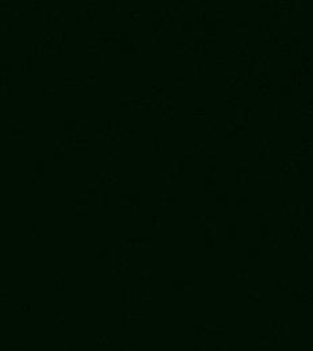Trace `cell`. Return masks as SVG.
<instances>
[{
	"label": "cell",
	"mask_w": 313,
	"mask_h": 351,
	"mask_svg": "<svg viewBox=\"0 0 313 351\" xmlns=\"http://www.w3.org/2000/svg\"><path fill=\"white\" fill-rule=\"evenodd\" d=\"M236 126H237V119H228L227 120V128H228V131H231V130H236Z\"/></svg>",
	"instance_id": "obj_22"
},
{
	"label": "cell",
	"mask_w": 313,
	"mask_h": 351,
	"mask_svg": "<svg viewBox=\"0 0 313 351\" xmlns=\"http://www.w3.org/2000/svg\"><path fill=\"white\" fill-rule=\"evenodd\" d=\"M228 108H239V99L237 97H228L225 100Z\"/></svg>",
	"instance_id": "obj_11"
},
{
	"label": "cell",
	"mask_w": 313,
	"mask_h": 351,
	"mask_svg": "<svg viewBox=\"0 0 313 351\" xmlns=\"http://www.w3.org/2000/svg\"><path fill=\"white\" fill-rule=\"evenodd\" d=\"M281 38H282V35H281L280 31L270 33V42L274 43V45H278V43H281Z\"/></svg>",
	"instance_id": "obj_12"
},
{
	"label": "cell",
	"mask_w": 313,
	"mask_h": 351,
	"mask_svg": "<svg viewBox=\"0 0 313 351\" xmlns=\"http://www.w3.org/2000/svg\"><path fill=\"white\" fill-rule=\"evenodd\" d=\"M215 166H216L215 164H212V166H211V172H215V170H216V169H215Z\"/></svg>",
	"instance_id": "obj_47"
},
{
	"label": "cell",
	"mask_w": 313,
	"mask_h": 351,
	"mask_svg": "<svg viewBox=\"0 0 313 351\" xmlns=\"http://www.w3.org/2000/svg\"><path fill=\"white\" fill-rule=\"evenodd\" d=\"M292 161L293 162H300L301 164V161H302V153H298V151H293L292 153Z\"/></svg>",
	"instance_id": "obj_25"
},
{
	"label": "cell",
	"mask_w": 313,
	"mask_h": 351,
	"mask_svg": "<svg viewBox=\"0 0 313 351\" xmlns=\"http://www.w3.org/2000/svg\"><path fill=\"white\" fill-rule=\"evenodd\" d=\"M216 64L219 65H228V55L225 54H217L216 55Z\"/></svg>",
	"instance_id": "obj_15"
},
{
	"label": "cell",
	"mask_w": 313,
	"mask_h": 351,
	"mask_svg": "<svg viewBox=\"0 0 313 351\" xmlns=\"http://www.w3.org/2000/svg\"><path fill=\"white\" fill-rule=\"evenodd\" d=\"M248 60H250V65H254V66L259 65V54H251Z\"/></svg>",
	"instance_id": "obj_23"
},
{
	"label": "cell",
	"mask_w": 313,
	"mask_h": 351,
	"mask_svg": "<svg viewBox=\"0 0 313 351\" xmlns=\"http://www.w3.org/2000/svg\"><path fill=\"white\" fill-rule=\"evenodd\" d=\"M269 116H270V119L280 120L281 118H282V108H280V107H271L270 110H269Z\"/></svg>",
	"instance_id": "obj_4"
},
{
	"label": "cell",
	"mask_w": 313,
	"mask_h": 351,
	"mask_svg": "<svg viewBox=\"0 0 313 351\" xmlns=\"http://www.w3.org/2000/svg\"><path fill=\"white\" fill-rule=\"evenodd\" d=\"M259 150H270L271 142L269 139H261L259 140Z\"/></svg>",
	"instance_id": "obj_17"
},
{
	"label": "cell",
	"mask_w": 313,
	"mask_h": 351,
	"mask_svg": "<svg viewBox=\"0 0 313 351\" xmlns=\"http://www.w3.org/2000/svg\"><path fill=\"white\" fill-rule=\"evenodd\" d=\"M302 145H304L305 147H310L313 143H312V142H310V140H304V142H302Z\"/></svg>",
	"instance_id": "obj_45"
},
{
	"label": "cell",
	"mask_w": 313,
	"mask_h": 351,
	"mask_svg": "<svg viewBox=\"0 0 313 351\" xmlns=\"http://www.w3.org/2000/svg\"><path fill=\"white\" fill-rule=\"evenodd\" d=\"M237 134H239V132H237L236 130H231V131H228V134H227V137H225V139H227V140H234L235 138L237 137Z\"/></svg>",
	"instance_id": "obj_31"
},
{
	"label": "cell",
	"mask_w": 313,
	"mask_h": 351,
	"mask_svg": "<svg viewBox=\"0 0 313 351\" xmlns=\"http://www.w3.org/2000/svg\"><path fill=\"white\" fill-rule=\"evenodd\" d=\"M247 76H259V68L254 66V65H248L247 66Z\"/></svg>",
	"instance_id": "obj_16"
},
{
	"label": "cell",
	"mask_w": 313,
	"mask_h": 351,
	"mask_svg": "<svg viewBox=\"0 0 313 351\" xmlns=\"http://www.w3.org/2000/svg\"><path fill=\"white\" fill-rule=\"evenodd\" d=\"M270 95H271L270 91H262V92H259V96H261L262 99H269V97H270Z\"/></svg>",
	"instance_id": "obj_40"
},
{
	"label": "cell",
	"mask_w": 313,
	"mask_h": 351,
	"mask_svg": "<svg viewBox=\"0 0 313 351\" xmlns=\"http://www.w3.org/2000/svg\"><path fill=\"white\" fill-rule=\"evenodd\" d=\"M302 172V168H301V164L300 162H293L292 164V173H301Z\"/></svg>",
	"instance_id": "obj_28"
},
{
	"label": "cell",
	"mask_w": 313,
	"mask_h": 351,
	"mask_svg": "<svg viewBox=\"0 0 313 351\" xmlns=\"http://www.w3.org/2000/svg\"><path fill=\"white\" fill-rule=\"evenodd\" d=\"M270 60H271V55L269 53H261L259 54V64L261 62H270Z\"/></svg>",
	"instance_id": "obj_24"
},
{
	"label": "cell",
	"mask_w": 313,
	"mask_h": 351,
	"mask_svg": "<svg viewBox=\"0 0 313 351\" xmlns=\"http://www.w3.org/2000/svg\"><path fill=\"white\" fill-rule=\"evenodd\" d=\"M292 53H293V50H292V49H281V54L289 55V54H292Z\"/></svg>",
	"instance_id": "obj_42"
},
{
	"label": "cell",
	"mask_w": 313,
	"mask_h": 351,
	"mask_svg": "<svg viewBox=\"0 0 313 351\" xmlns=\"http://www.w3.org/2000/svg\"><path fill=\"white\" fill-rule=\"evenodd\" d=\"M292 11H281V20L285 22V23H289L292 22L293 16H292Z\"/></svg>",
	"instance_id": "obj_14"
},
{
	"label": "cell",
	"mask_w": 313,
	"mask_h": 351,
	"mask_svg": "<svg viewBox=\"0 0 313 351\" xmlns=\"http://www.w3.org/2000/svg\"><path fill=\"white\" fill-rule=\"evenodd\" d=\"M248 35L247 34H237V42H247Z\"/></svg>",
	"instance_id": "obj_36"
},
{
	"label": "cell",
	"mask_w": 313,
	"mask_h": 351,
	"mask_svg": "<svg viewBox=\"0 0 313 351\" xmlns=\"http://www.w3.org/2000/svg\"><path fill=\"white\" fill-rule=\"evenodd\" d=\"M259 178V182L261 184H269L271 182V174L269 173V172H261L258 176Z\"/></svg>",
	"instance_id": "obj_9"
},
{
	"label": "cell",
	"mask_w": 313,
	"mask_h": 351,
	"mask_svg": "<svg viewBox=\"0 0 313 351\" xmlns=\"http://www.w3.org/2000/svg\"><path fill=\"white\" fill-rule=\"evenodd\" d=\"M250 168V162L248 161H239L237 162V169H247Z\"/></svg>",
	"instance_id": "obj_33"
},
{
	"label": "cell",
	"mask_w": 313,
	"mask_h": 351,
	"mask_svg": "<svg viewBox=\"0 0 313 351\" xmlns=\"http://www.w3.org/2000/svg\"><path fill=\"white\" fill-rule=\"evenodd\" d=\"M216 126H217V122H216V119H209L207 122V127L209 128V130H215Z\"/></svg>",
	"instance_id": "obj_34"
},
{
	"label": "cell",
	"mask_w": 313,
	"mask_h": 351,
	"mask_svg": "<svg viewBox=\"0 0 313 351\" xmlns=\"http://www.w3.org/2000/svg\"><path fill=\"white\" fill-rule=\"evenodd\" d=\"M250 31V23L248 22H237V33L239 34H248Z\"/></svg>",
	"instance_id": "obj_8"
},
{
	"label": "cell",
	"mask_w": 313,
	"mask_h": 351,
	"mask_svg": "<svg viewBox=\"0 0 313 351\" xmlns=\"http://www.w3.org/2000/svg\"><path fill=\"white\" fill-rule=\"evenodd\" d=\"M301 4H302V1H300V0H294V1H292V11H300Z\"/></svg>",
	"instance_id": "obj_32"
},
{
	"label": "cell",
	"mask_w": 313,
	"mask_h": 351,
	"mask_svg": "<svg viewBox=\"0 0 313 351\" xmlns=\"http://www.w3.org/2000/svg\"><path fill=\"white\" fill-rule=\"evenodd\" d=\"M280 172L281 173H292V164H282Z\"/></svg>",
	"instance_id": "obj_26"
},
{
	"label": "cell",
	"mask_w": 313,
	"mask_h": 351,
	"mask_svg": "<svg viewBox=\"0 0 313 351\" xmlns=\"http://www.w3.org/2000/svg\"><path fill=\"white\" fill-rule=\"evenodd\" d=\"M246 112H247V120H256L261 116V110L258 107L246 108Z\"/></svg>",
	"instance_id": "obj_3"
},
{
	"label": "cell",
	"mask_w": 313,
	"mask_h": 351,
	"mask_svg": "<svg viewBox=\"0 0 313 351\" xmlns=\"http://www.w3.org/2000/svg\"><path fill=\"white\" fill-rule=\"evenodd\" d=\"M292 85L293 86H301V80H302V70L301 69H293L292 70Z\"/></svg>",
	"instance_id": "obj_2"
},
{
	"label": "cell",
	"mask_w": 313,
	"mask_h": 351,
	"mask_svg": "<svg viewBox=\"0 0 313 351\" xmlns=\"http://www.w3.org/2000/svg\"><path fill=\"white\" fill-rule=\"evenodd\" d=\"M293 45V52L296 53V54H301L302 53V41H292L290 42Z\"/></svg>",
	"instance_id": "obj_13"
},
{
	"label": "cell",
	"mask_w": 313,
	"mask_h": 351,
	"mask_svg": "<svg viewBox=\"0 0 313 351\" xmlns=\"http://www.w3.org/2000/svg\"><path fill=\"white\" fill-rule=\"evenodd\" d=\"M236 178L239 184H247L250 178V173L247 169H237L236 172Z\"/></svg>",
	"instance_id": "obj_1"
},
{
	"label": "cell",
	"mask_w": 313,
	"mask_h": 351,
	"mask_svg": "<svg viewBox=\"0 0 313 351\" xmlns=\"http://www.w3.org/2000/svg\"><path fill=\"white\" fill-rule=\"evenodd\" d=\"M237 49L239 50H247L248 49V42H237Z\"/></svg>",
	"instance_id": "obj_39"
},
{
	"label": "cell",
	"mask_w": 313,
	"mask_h": 351,
	"mask_svg": "<svg viewBox=\"0 0 313 351\" xmlns=\"http://www.w3.org/2000/svg\"><path fill=\"white\" fill-rule=\"evenodd\" d=\"M281 20V11L280 9H271V22Z\"/></svg>",
	"instance_id": "obj_21"
},
{
	"label": "cell",
	"mask_w": 313,
	"mask_h": 351,
	"mask_svg": "<svg viewBox=\"0 0 313 351\" xmlns=\"http://www.w3.org/2000/svg\"><path fill=\"white\" fill-rule=\"evenodd\" d=\"M293 96V86L290 85H283L281 86V97L283 99H290Z\"/></svg>",
	"instance_id": "obj_7"
},
{
	"label": "cell",
	"mask_w": 313,
	"mask_h": 351,
	"mask_svg": "<svg viewBox=\"0 0 313 351\" xmlns=\"http://www.w3.org/2000/svg\"><path fill=\"white\" fill-rule=\"evenodd\" d=\"M258 159L263 164H267L271 161V151L270 150H259V157Z\"/></svg>",
	"instance_id": "obj_6"
},
{
	"label": "cell",
	"mask_w": 313,
	"mask_h": 351,
	"mask_svg": "<svg viewBox=\"0 0 313 351\" xmlns=\"http://www.w3.org/2000/svg\"><path fill=\"white\" fill-rule=\"evenodd\" d=\"M216 19H217V20H221V22L228 20V11H225V9L217 11V12H216Z\"/></svg>",
	"instance_id": "obj_18"
},
{
	"label": "cell",
	"mask_w": 313,
	"mask_h": 351,
	"mask_svg": "<svg viewBox=\"0 0 313 351\" xmlns=\"http://www.w3.org/2000/svg\"><path fill=\"white\" fill-rule=\"evenodd\" d=\"M236 64L237 65H247V66H248V65H250V60H248V58H237Z\"/></svg>",
	"instance_id": "obj_37"
},
{
	"label": "cell",
	"mask_w": 313,
	"mask_h": 351,
	"mask_svg": "<svg viewBox=\"0 0 313 351\" xmlns=\"http://www.w3.org/2000/svg\"><path fill=\"white\" fill-rule=\"evenodd\" d=\"M304 38V34L301 31H293L292 33V41H302Z\"/></svg>",
	"instance_id": "obj_27"
},
{
	"label": "cell",
	"mask_w": 313,
	"mask_h": 351,
	"mask_svg": "<svg viewBox=\"0 0 313 351\" xmlns=\"http://www.w3.org/2000/svg\"><path fill=\"white\" fill-rule=\"evenodd\" d=\"M258 8L261 9V11H271V9H273V6H271L270 1H262V3H259Z\"/></svg>",
	"instance_id": "obj_19"
},
{
	"label": "cell",
	"mask_w": 313,
	"mask_h": 351,
	"mask_svg": "<svg viewBox=\"0 0 313 351\" xmlns=\"http://www.w3.org/2000/svg\"><path fill=\"white\" fill-rule=\"evenodd\" d=\"M301 189H302V185H301V184H293V186H292L293 193H301Z\"/></svg>",
	"instance_id": "obj_35"
},
{
	"label": "cell",
	"mask_w": 313,
	"mask_h": 351,
	"mask_svg": "<svg viewBox=\"0 0 313 351\" xmlns=\"http://www.w3.org/2000/svg\"><path fill=\"white\" fill-rule=\"evenodd\" d=\"M263 26H264V28H266L267 31H270V30H271V22H270V20H267Z\"/></svg>",
	"instance_id": "obj_43"
},
{
	"label": "cell",
	"mask_w": 313,
	"mask_h": 351,
	"mask_svg": "<svg viewBox=\"0 0 313 351\" xmlns=\"http://www.w3.org/2000/svg\"><path fill=\"white\" fill-rule=\"evenodd\" d=\"M239 76V68H237V64H228L227 65V77H236Z\"/></svg>",
	"instance_id": "obj_5"
},
{
	"label": "cell",
	"mask_w": 313,
	"mask_h": 351,
	"mask_svg": "<svg viewBox=\"0 0 313 351\" xmlns=\"http://www.w3.org/2000/svg\"><path fill=\"white\" fill-rule=\"evenodd\" d=\"M290 177H292V173H281V182H290Z\"/></svg>",
	"instance_id": "obj_30"
},
{
	"label": "cell",
	"mask_w": 313,
	"mask_h": 351,
	"mask_svg": "<svg viewBox=\"0 0 313 351\" xmlns=\"http://www.w3.org/2000/svg\"><path fill=\"white\" fill-rule=\"evenodd\" d=\"M304 70H305V72H306L308 74H312V69H310L309 66H304Z\"/></svg>",
	"instance_id": "obj_46"
},
{
	"label": "cell",
	"mask_w": 313,
	"mask_h": 351,
	"mask_svg": "<svg viewBox=\"0 0 313 351\" xmlns=\"http://www.w3.org/2000/svg\"><path fill=\"white\" fill-rule=\"evenodd\" d=\"M258 41H259V43H270V33L259 34Z\"/></svg>",
	"instance_id": "obj_20"
},
{
	"label": "cell",
	"mask_w": 313,
	"mask_h": 351,
	"mask_svg": "<svg viewBox=\"0 0 313 351\" xmlns=\"http://www.w3.org/2000/svg\"><path fill=\"white\" fill-rule=\"evenodd\" d=\"M236 78H237V77H236ZM236 78H234V77H227V85L236 86Z\"/></svg>",
	"instance_id": "obj_38"
},
{
	"label": "cell",
	"mask_w": 313,
	"mask_h": 351,
	"mask_svg": "<svg viewBox=\"0 0 313 351\" xmlns=\"http://www.w3.org/2000/svg\"><path fill=\"white\" fill-rule=\"evenodd\" d=\"M263 31H264V26L262 25V23H259V25H258V33L259 34H263Z\"/></svg>",
	"instance_id": "obj_44"
},
{
	"label": "cell",
	"mask_w": 313,
	"mask_h": 351,
	"mask_svg": "<svg viewBox=\"0 0 313 351\" xmlns=\"http://www.w3.org/2000/svg\"><path fill=\"white\" fill-rule=\"evenodd\" d=\"M250 84V78H248V76H242V74H239L237 76V78H236V85H239V86H247Z\"/></svg>",
	"instance_id": "obj_10"
},
{
	"label": "cell",
	"mask_w": 313,
	"mask_h": 351,
	"mask_svg": "<svg viewBox=\"0 0 313 351\" xmlns=\"http://www.w3.org/2000/svg\"><path fill=\"white\" fill-rule=\"evenodd\" d=\"M205 158L209 159V161H213V159H216V153H215V151H212V153H208L207 156H205Z\"/></svg>",
	"instance_id": "obj_41"
},
{
	"label": "cell",
	"mask_w": 313,
	"mask_h": 351,
	"mask_svg": "<svg viewBox=\"0 0 313 351\" xmlns=\"http://www.w3.org/2000/svg\"><path fill=\"white\" fill-rule=\"evenodd\" d=\"M312 61H313L312 54H304V55H302V64H304V66L309 65Z\"/></svg>",
	"instance_id": "obj_29"
}]
</instances>
